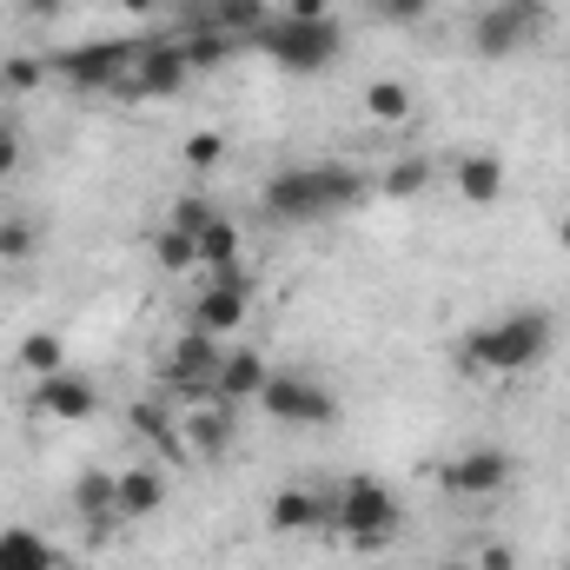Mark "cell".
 <instances>
[{"mask_svg": "<svg viewBox=\"0 0 570 570\" xmlns=\"http://www.w3.org/2000/svg\"><path fill=\"white\" fill-rule=\"evenodd\" d=\"M20 159H27L20 127H13V120H0V179H13V173H20Z\"/></svg>", "mask_w": 570, "mask_h": 570, "instance_id": "cell-30", "label": "cell"}, {"mask_svg": "<svg viewBox=\"0 0 570 570\" xmlns=\"http://www.w3.org/2000/svg\"><path fill=\"white\" fill-rule=\"evenodd\" d=\"M73 511H80L87 524L120 518V511H114V471H80V478H73Z\"/></svg>", "mask_w": 570, "mask_h": 570, "instance_id": "cell-20", "label": "cell"}, {"mask_svg": "<svg viewBox=\"0 0 570 570\" xmlns=\"http://www.w3.org/2000/svg\"><path fill=\"white\" fill-rule=\"evenodd\" d=\"M544 20H551L544 0H491V7L471 20V53H478V60H511V53H524V47L544 33Z\"/></svg>", "mask_w": 570, "mask_h": 570, "instance_id": "cell-5", "label": "cell"}, {"mask_svg": "<svg viewBox=\"0 0 570 570\" xmlns=\"http://www.w3.org/2000/svg\"><path fill=\"white\" fill-rule=\"evenodd\" d=\"M179 438H186V458H226L233 451V438H239V412L233 405H219V399H206V405H186V419H179Z\"/></svg>", "mask_w": 570, "mask_h": 570, "instance_id": "cell-12", "label": "cell"}, {"mask_svg": "<svg viewBox=\"0 0 570 570\" xmlns=\"http://www.w3.org/2000/svg\"><path fill=\"white\" fill-rule=\"evenodd\" d=\"M20 372H33V379L67 372V345H60V332H27V338H20Z\"/></svg>", "mask_w": 570, "mask_h": 570, "instance_id": "cell-23", "label": "cell"}, {"mask_svg": "<svg viewBox=\"0 0 570 570\" xmlns=\"http://www.w3.org/2000/svg\"><path fill=\"white\" fill-rule=\"evenodd\" d=\"M511 478H518V464H511L504 444H464L458 458L438 464V491H444V498H471V504L498 498Z\"/></svg>", "mask_w": 570, "mask_h": 570, "instance_id": "cell-9", "label": "cell"}, {"mask_svg": "<svg viewBox=\"0 0 570 570\" xmlns=\"http://www.w3.org/2000/svg\"><path fill=\"white\" fill-rule=\"evenodd\" d=\"M285 20H332L325 0H285Z\"/></svg>", "mask_w": 570, "mask_h": 570, "instance_id": "cell-33", "label": "cell"}, {"mask_svg": "<svg viewBox=\"0 0 570 570\" xmlns=\"http://www.w3.org/2000/svg\"><path fill=\"white\" fill-rule=\"evenodd\" d=\"M0 570H60V551H53L47 531L7 524V531H0Z\"/></svg>", "mask_w": 570, "mask_h": 570, "instance_id": "cell-18", "label": "cell"}, {"mask_svg": "<svg viewBox=\"0 0 570 570\" xmlns=\"http://www.w3.org/2000/svg\"><path fill=\"white\" fill-rule=\"evenodd\" d=\"M438 570H478V564H471V558H444Z\"/></svg>", "mask_w": 570, "mask_h": 570, "instance_id": "cell-36", "label": "cell"}, {"mask_svg": "<svg viewBox=\"0 0 570 570\" xmlns=\"http://www.w3.org/2000/svg\"><path fill=\"white\" fill-rule=\"evenodd\" d=\"M365 193V173L358 166H285L266 179V213L285 219V226H312V219H325V213H338V206H352Z\"/></svg>", "mask_w": 570, "mask_h": 570, "instance_id": "cell-2", "label": "cell"}, {"mask_svg": "<svg viewBox=\"0 0 570 570\" xmlns=\"http://www.w3.org/2000/svg\"><path fill=\"white\" fill-rule=\"evenodd\" d=\"M233 259H239V226H233L226 213H213L206 233H199V266L219 273V266H233Z\"/></svg>", "mask_w": 570, "mask_h": 570, "instance_id": "cell-21", "label": "cell"}, {"mask_svg": "<svg viewBox=\"0 0 570 570\" xmlns=\"http://www.w3.org/2000/svg\"><path fill=\"white\" fill-rule=\"evenodd\" d=\"M47 80V60H7L0 67V87H13V94H33Z\"/></svg>", "mask_w": 570, "mask_h": 570, "instance_id": "cell-29", "label": "cell"}, {"mask_svg": "<svg viewBox=\"0 0 570 570\" xmlns=\"http://www.w3.org/2000/svg\"><path fill=\"white\" fill-rule=\"evenodd\" d=\"M266 20H273V7H266V0H206V7H199V20H186V27H219L226 40H259V33H266Z\"/></svg>", "mask_w": 570, "mask_h": 570, "instance_id": "cell-15", "label": "cell"}, {"mask_svg": "<svg viewBox=\"0 0 570 570\" xmlns=\"http://www.w3.org/2000/svg\"><path fill=\"white\" fill-rule=\"evenodd\" d=\"M153 259H159V273H193V266H199V246H193L186 233L159 226V233H153Z\"/></svg>", "mask_w": 570, "mask_h": 570, "instance_id": "cell-24", "label": "cell"}, {"mask_svg": "<svg viewBox=\"0 0 570 570\" xmlns=\"http://www.w3.org/2000/svg\"><path fill=\"white\" fill-rule=\"evenodd\" d=\"M478 570H518V551L511 544H478V558H471Z\"/></svg>", "mask_w": 570, "mask_h": 570, "instance_id": "cell-32", "label": "cell"}, {"mask_svg": "<svg viewBox=\"0 0 570 570\" xmlns=\"http://www.w3.org/2000/svg\"><path fill=\"white\" fill-rule=\"evenodd\" d=\"M213 372H219V338H206L199 325H186L166 358H159V392L179 405H206L213 399Z\"/></svg>", "mask_w": 570, "mask_h": 570, "instance_id": "cell-6", "label": "cell"}, {"mask_svg": "<svg viewBox=\"0 0 570 570\" xmlns=\"http://www.w3.org/2000/svg\"><path fill=\"white\" fill-rule=\"evenodd\" d=\"M266 524H273L279 538L318 531V524H325V498H318V491H305V484H285L279 498H273V511H266Z\"/></svg>", "mask_w": 570, "mask_h": 570, "instance_id": "cell-19", "label": "cell"}, {"mask_svg": "<svg viewBox=\"0 0 570 570\" xmlns=\"http://www.w3.org/2000/svg\"><path fill=\"white\" fill-rule=\"evenodd\" d=\"M33 405L47 412V419H60V425H80V419H94L100 412V392H94V379L87 372H47V379H33Z\"/></svg>", "mask_w": 570, "mask_h": 570, "instance_id": "cell-11", "label": "cell"}, {"mask_svg": "<svg viewBox=\"0 0 570 570\" xmlns=\"http://www.w3.org/2000/svg\"><path fill=\"white\" fill-rule=\"evenodd\" d=\"M266 379H273V365L253 352V345H233V352H219V372H213V399L219 405H259V392H266Z\"/></svg>", "mask_w": 570, "mask_h": 570, "instance_id": "cell-13", "label": "cell"}, {"mask_svg": "<svg viewBox=\"0 0 570 570\" xmlns=\"http://www.w3.org/2000/svg\"><path fill=\"white\" fill-rule=\"evenodd\" d=\"M551 338H558L551 312L524 305V312L484 318V325L464 338V365H471V372H484V379H511V372H531V365L551 352Z\"/></svg>", "mask_w": 570, "mask_h": 570, "instance_id": "cell-1", "label": "cell"}, {"mask_svg": "<svg viewBox=\"0 0 570 570\" xmlns=\"http://www.w3.org/2000/svg\"><path fill=\"white\" fill-rule=\"evenodd\" d=\"M179 159H186L193 173H206V166H219V159H226V140H219V134H193V140L179 146Z\"/></svg>", "mask_w": 570, "mask_h": 570, "instance_id": "cell-28", "label": "cell"}, {"mask_svg": "<svg viewBox=\"0 0 570 570\" xmlns=\"http://www.w3.org/2000/svg\"><path fill=\"white\" fill-rule=\"evenodd\" d=\"M13 7H20V13H27V20H53V13H60V7H67V0H13Z\"/></svg>", "mask_w": 570, "mask_h": 570, "instance_id": "cell-34", "label": "cell"}, {"mask_svg": "<svg viewBox=\"0 0 570 570\" xmlns=\"http://www.w3.org/2000/svg\"><path fill=\"white\" fill-rule=\"evenodd\" d=\"M372 7H379V13H385V20H392V27H412V20H419V13H425L431 0H372Z\"/></svg>", "mask_w": 570, "mask_h": 570, "instance_id": "cell-31", "label": "cell"}, {"mask_svg": "<svg viewBox=\"0 0 570 570\" xmlns=\"http://www.w3.org/2000/svg\"><path fill=\"white\" fill-rule=\"evenodd\" d=\"M206 219H213V206H206V199H179V206L166 213V226H173V233H186L193 246H199V233H206Z\"/></svg>", "mask_w": 570, "mask_h": 570, "instance_id": "cell-27", "label": "cell"}, {"mask_svg": "<svg viewBox=\"0 0 570 570\" xmlns=\"http://www.w3.org/2000/svg\"><path fill=\"white\" fill-rule=\"evenodd\" d=\"M325 524L358 551V558H379L392 538H399V498L379 484V478H345L332 498H325Z\"/></svg>", "mask_w": 570, "mask_h": 570, "instance_id": "cell-3", "label": "cell"}, {"mask_svg": "<svg viewBox=\"0 0 570 570\" xmlns=\"http://www.w3.org/2000/svg\"><path fill=\"white\" fill-rule=\"evenodd\" d=\"M140 40H87V47H67L60 60H47L53 73H67L80 94H100V87H120L127 94V80H134V67H140Z\"/></svg>", "mask_w": 570, "mask_h": 570, "instance_id": "cell-8", "label": "cell"}, {"mask_svg": "<svg viewBox=\"0 0 570 570\" xmlns=\"http://www.w3.org/2000/svg\"><path fill=\"white\" fill-rule=\"evenodd\" d=\"M33 246H40V226L27 213H7L0 219V259H33Z\"/></svg>", "mask_w": 570, "mask_h": 570, "instance_id": "cell-25", "label": "cell"}, {"mask_svg": "<svg viewBox=\"0 0 570 570\" xmlns=\"http://www.w3.org/2000/svg\"><path fill=\"white\" fill-rule=\"evenodd\" d=\"M120 7H127V13L140 20V13H153V7H159V0H120Z\"/></svg>", "mask_w": 570, "mask_h": 570, "instance_id": "cell-35", "label": "cell"}, {"mask_svg": "<svg viewBox=\"0 0 570 570\" xmlns=\"http://www.w3.org/2000/svg\"><path fill=\"white\" fill-rule=\"evenodd\" d=\"M259 405H266L273 425H298V431L332 425V419H338V399H332L318 379H305V372H273L266 392H259Z\"/></svg>", "mask_w": 570, "mask_h": 570, "instance_id": "cell-10", "label": "cell"}, {"mask_svg": "<svg viewBox=\"0 0 570 570\" xmlns=\"http://www.w3.org/2000/svg\"><path fill=\"white\" fill-rule=\"evenodd\" d=\"M259 53L292 80H312L345 53V33H338V20H285V13H273L266 33H259Z\"/></svg>", "mask_w": 570, "mask_h": 570, "instance_id": "cell-4", "label": "cell"}, {"mask_svg": "<svg viewBox=\"0 0 570 570\" xmlns=\"http://www.w3.org/2000/svg\"><path fill=\"white\" fill-rule=\"evenodd\" d=\"M159 504H166V478H159L153 464L114 471V511H120V518H153Z\"/></svg>", "mask_w": 570, "mask_h": 570, "instance_id": "cell-17", "label": "cell"}, {"mask_svg": "<svg viewBox=\"0 0 570 570\" xmlns=\"http://www.w3.org/2000/svg\"><path fill=\"white\" fill-rule=\"evenodd\" d=\"M558 246H564V253H570V213H564V226H558Z\"/></svg>", "mask_w": 570, "mask_h": 570, "instance_id": "cell-37", "label": "cell"}, {"mask_svg": "<svg viewBox=\"0 0 570 570\" xmlns=\"http://www.w3.org/2000/svg\"><path fill=\"white\" fill-rule=\"evenodd\" d=\"M365 114H372L379 127H405V120H412V94H405L399 80H372V87H365Z\"/></svg>", "mask_w": 570, "mask_h": 570, "instance_id": "cell-22", "label": "cell"}, {"mask_svg": "<svg viewBox=\"0 0 570 570\" xmlns=\"http://www.w3.org/2000/svg\"><path fill=\"white\" fill-rule=\"evenodd\" d=\"M246 318H253V273H246V259L206 273L199 298H193V325H199L206 338H239Z\"/></svg>", "mask_w": 570, "mask_h": 570, "instance_id": "cell-7", "label": "cell"}, {"mask_svg": "<svg viewBox=\"0 0 570 570\" xmlns=\"http://www.w3.org/2000/svg\"><path fill=\"white\" fill-rule=\"evenodd\" d=\"M451 186L471 206H498L504 199V159L498 153H464V159H451Z\"/></svg>", "mask_w": 570, "mask_h": 570, "instance_id": "cell-16", "label": "cell"}, {"mask_svg": "<svg viewBox=\"0 0 570 570\" xmlns=\"http://www.w3.org/2000/svg\"><path fill=\"white\" fill-rule=\"evenodd\" d=\"M193 80V60H186V40H159V47H146L140 67H134V80H127V94H140V100H166V94H179Z\"/></svg>", "mask_w": 570, "mask_h": 570, "instance_id": "cell-14", "label": "cell"}, {"mask_svg": "<svg viewBox=\"0 0 570 570\" xmlns=\"http://www.w3.org/2000/svg\"><path fill=\"white\" fill-rule=\"evenodd\" d=\"M425 179H431L425 159H399V166H385V173H379V186H385L392 199H412V193H425Z\"/></svg>", "mask_w": 570, "mask_h": 570, "instance_id": "cell-26", "label": "cell"}, {"mask_svg": "<svg viewBox=\"0 0 570 570\" xmlns=\"http://www.w3.org/2000/svg\"><path fill=\"white\" fill-rule=\"evenodd\" d=\"M365 570H385V564H365Z\"/></svg>", "mask_w": 570, "mask_h": 570, "instance_id": "cell-38", "label": "cell"}]
</instances>
